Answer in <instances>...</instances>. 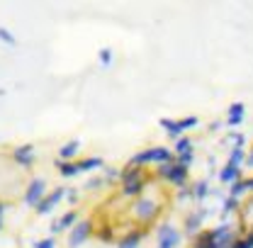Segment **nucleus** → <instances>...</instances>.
Wrapping results in <instances>:
<instances>
[{
  "label": "nucleus",
  "instance_id": "9d476101",
  "mask_svg": "<svg viewBox=\"0 0 253 248\" xmlns=\"http://www.w3.org/2000/svg\"><path fill=\"white\" fill-rule=\"evenodd\" d=\"M15 161L17 163H25V165H30L32 163V151L25 146V149H20V151H15Z\"/></svg>",
  "mask_w": 253,
  "mask_h": 248
},
{
  "label": "nucleus",
  "instance_id": "39448f33",
  "mask_svg": "<svg viewBox=\"0 0 253 248\" xmlns=\"http://www.w3.org/2000/svg\"><path fill=\"white\" fill-rule=\"evenodd\" d=\"M161 173H163L168 180H173V183H183V180H185V175H188L185 165H163V168H161Z\"/></svg>",
  "mask_w": 253,
  "mask_h": 248
},
{
  "label": "nucleus",
  "instance_id": "4468645a",
  "mask_svg": "<svg viewBox=\"0 0 253 248\" xmlns=\"http://www.w3.org/2000/svg\"><path fill=\"white\" fill-rule=\"evenodd\" d=\"M0 39H2L5 44H15V37H12L10 32L5 30V27H0Z\"/></svg>",
  "mask_w": 253,
  "mask_h": 248
},
{
  "label": "nucleus",
  "instance_id": "f03ea898",
  "mask_svg": "<svg viewBox=\"0 0 253 248\" xmlns=\"http://www.w3.org/2000/svg\"><path fill=\"white\" fill-rule=\"evenodd\" d=\"M63 195H66L63 190H54L51 195H46V197L37 205V212H39V214H49V212H51V209L63 200Z\"/></svg>",
  "mask_w": 253,
  "mask_h": 248
},
{
  "label": "nucleus",
  "instance_id": "f257e3e1",
  "mask_svg": "<svg viewBox=\"0 0 253 248\" xmlns=\"http://www.w3.org/2000/svg\"><path fill=\"white\" fill-rule=\"evenodd\" d=\"M90 236V224L88 221H78L73 229H71V236H68V246L71 248H78L85 239Z\"/></svg>",
  "mask_w": 253,
  "mask_h": 248
},
{
  "label": "nucleus",
  "instance_id": "a211bd4d",
  "mask_svg": "<svg viewBox=\"0 0 253 248\" xmlns=\"http://www.w3.org/2000/svg\"><path fill=\"white\" fill-rule=\"evenodd\" d=\"M110 59H112V56H110V51H102V56H100V61H102V63H107V61H110Z\"/></svg>",
  "mask_w": 253,
  "mask_h": 248
},
{
  "label": "nucleus",
  "instance_id": "9b49d317",
  "mask_svg": "<svg viewBox=\"0 0 253 248\" xmlns=\"http://www.w3.org/2000/svg\"><path fill=\"white\" fill-rule=\"evenodd\" d=\"M100 163H102L100 158H85V161L76 163V168H78V173H81V170H88V168H97Z\"/></svg>",
  "mask_w": 253,
  "mask_h": 248
},
{
  "label": "nucleus",
  "instance_id": "dca6fc26",
  "mask_svg": "<svg viewBox=\"0 0 253 248\" xmlns=\"http://www.w3.org/2000/svg\"><path fill=\"white\" fill-rule=\"evenodd\" d=\"M34 248H56V246H54V241H51V239H46V241H39V244H34Z\"/></svg>",
  "mask_w": 253,
  "mask_h": 248
},
{
  "label": "nucleus",
  "instance_id": "f3484780",
  "mask_svg": "<svg viewBox=\"0 0 253 248\" xmlns=\"http://www.w3.org/2000/svg\"><path fill=\"white\" fill-rule=\"evenodd\" d=\"M178 149H180V154L183 156L190 154V141H180V144H178Z\"/></svg>",
  "mask_w": 253,
  "mask_h": 248
},
{
  "label": "nucleus",
  "instance_id": "f8f14e48",
  "mask_svg": "<svg viewBox=\"0 0 253 248\" xmlns=\"http://www.w3.org/2000/svg\"><path fill=\"white\" fill-rule=\"evenodd\" d=\"M78 146H81L78 141H71V144H66V146L61 149V158H71V156L76 154V149H78Z\"/></svg>",
  "mask_w": 253,
  "mask_h": 248
},
{
  "label": "nucleus",
  "instance_id": "2eb2a0df",
  "mask_svg": "<svg viewBox=\"0 0 253 248\" xmlns=\"http://www.w3.org/2000/svg\"><path fill=\"white\" fill-rule=\"evenodd\" d=\"M234 175H236V168H234V165H229V168L221 173V180H231Z\"/></svg>",
  "mask_w": 253,
  "mask_h": 248
},
{
  "label": "nucleus",
  "instance_id": "1a4fd4ad",
  "mask_svg": "<svg viewBox=\"0 0 253 248\" xmlns=\"http://www.w3.org/2000/svg\"><path fill=\"white\" fill-rule=\"evenodd\" d=\"M175 244H178V234L173 229L161 234V248H175Z\"/></svg>",
  "mask_w": 253,
  "mask_h": 248
},
{
  "label": "nucleus",
  "instance_id": "ddd939ff",
  "mask_svg": "<svg viewBox=\"0 0 253 248\" xmlns=\"http://www.w3.org/2000/svg\"><path fill=\"white\" fill-rule=\"evenodd\" d=\"M76 173H78L76 163H61V175H66V178H71V175H76Z\"/></svg>",
  "mask_w": 253,
  "mask_h": 248
},
{
  "label": "nucleus",
  "instance_id": "423d86ee",
  "mask_svg": "<svg viewBox=\"0 0 253 248\" xmlns=\"http://www.w3.org/2000/svg\"><path fill=\"white\" fill-rule=\"evenodd\" d=\"M146 161H170V151H166V149H154V151L139 154L134 158V163H146Z\"/></svg>",
  "mask_w": 253,
  "mask_h": 248
},
{
  "label": "nucleus",
  "instance_id": "0eeeda50",
  "mask_svg": "<svg viewBox=\"0 0 253 248\" xmlns=\"http://www.w3.org/2000/svg\"><path fill=\"white\" fill-rule=\"evenodd\" d=\"M161 124H163V126L168 129V134L178 136V134H180V131H183L185 126H192V124H195V120H183V122H168V120H163Z\"/></svg>",
  "mask_w": 253,
  "mask_h": 248
},
{
  "label": "nucleus",
  "instance_id": "7ed1b4c3",
  "mask_svg": "<svg viewBox=\"0 0 253 248\" xmlns=\"http://www.w3.org/2000/svg\"><path fill=\"white\" fill-rule=\"evenodd\" d=\"M44 187H46V183H44L42 178H39V180H34V183L30 185V190H27V195H25V202H27V205H34V207H37V205L42 202Z\"/></svg>",
  "mask_w": 253,
  "mask_h": 248
},
{
  "label": "nucleus",
  "instance_id": "20e7f679",
  "mask_svg": "<svg viewBox=\"0 0 253 248\" xmlns=\"http://www.w3.org/2000/svg\"><path fill=\"white\" fill-rule=\"evenodd\" d=\"M141 190V175L139 170H126L125 173V195H136Z\"/></svg>",
  "mask_w": 253,
  "mask_h": 248
},
{
  "label": "nucleus",
  "instance_id": "6ab92c4d",
  "mask_svg": "<svg viewBox=\"0 0 253 248\" xmlns=\"http://www.w3.org/2000/svg\"><path fill=\"white\" fill-rule=\"evenodd\" d=\"M2 214H5V205H0V229H2Z\"/></svg>",
  "mask_w": 253,
  "mask_h": 248
},
{
  "label": "nucleus",
  "instance_id": "6e6552de",
  "mask_svg": "<svg viewBox=\"0 0 253 248\" xmlns=\"http://www.w3.org/2000/svg\"><path fill=\"white\" fill-rule=\"evenodd\" d=\"M76 219H78V214L76 212H68V214H63L56 224H54V234H59V231H63L66 226H73L76 224Z\"/></svg>",
  "mask_w": 253,
  "mask_h": 248
}]
</instances>
